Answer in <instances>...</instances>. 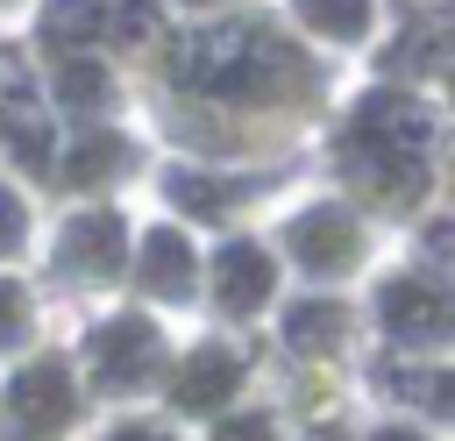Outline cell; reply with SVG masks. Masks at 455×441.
Wrapping results in <instances>:
<instances>
[{
    "label": "cell",
    "mask_w": 455,
    "mask_h": 441,
    "mask_svg": "<svg viewBox=\"0 0 455 441\" xmlns=\"http://www.w3.org/2000/svg\"><path fill=\"white\" fill-rule=\"evenodd\" d=\"M64 405H71V391H64V377H57V370H36V377H21V384H14V427H28V434L64 427Z\"/></svg>",
    "instance_id": "6da1fadb"
},
{
    "label": "cell",
    "mask_w": 455,
    "mask_h": 441,
    "mask_svg": "<svg viewBox=\"0 0 455 441\" xmlns=\"http://www.w3.org/2000/svg\"><path fill=\"white\" fill-rule=\"evenodd\" d=\"M384 320H391L398 334H441L455 313H448L441 299H427L419 285H391V292H384Z\"/></svg>",
    "instance_id": "7a4b0ae2"
},
{
    "label": "cell",
    "mask_w": 455,
    "mask_h": 441,
    "mask_svg": "<svg viewBox=\"0 0 455 441\" xmlns=\"http://www.w3.org/2000/svg\"><path fill=\"white\" fill-rule=\"evenodd\" d=\"M142 363H149V334L142 327H107L100 334V377L107 384H128Z\"/></svg>",
    "instance_id": "3957f363"
},
{
    "label": "cell",
    "mask_w": 455,
    "mask_h": 441,
    "mask_svg": "<svg viewBox=\"0 0 455 441\" xmlns=\"http://www.w3.org/2000/svg\"><path fill=\"white\" fill-rule=\"evenodd\" d=\"M299 256L320 263V270L348 263V220H341V213H313V220L299 228Z\"/></svg>",
    "instance_id": "277c9868"
},
{
    "label": "cell",
    "mask_w": 455,
    "mask_h": 441,
    "mask_svg": "<svg viewBox=\"0 0 455 441\" xmlns=\"http://www.w3.org/2000/svg\"><path fill=\"white\" fill-rule=\"evenodd\" d=\"M263 285H270V263H263L256 249H228V256H220V292H228V306L263 299Z\"/></svg>",
    "instance_id": "5b68a950"
},
{
    "label": "cell",
    "mask_w": 455,
    "mask_h": 441,
    "mask_svg": "<svg viewBox=\"0 0 455 441\" xmlns=\"http://www.w3.org/2000/svg\"><path fill=\"white\" fill-rule=\"evenodd\" d=\"M228 384H235V363H228V356H199V363L185 370L178 398H185V405H213V398H220Z\"/></svg>",
    "instance_id": "8992f818"
},
{
    "label": "cell",
    "mask_w": 455,
    "mask_h": 441,
    "mask_svg": "<svg viewBox=\"0 0 455 441\" xmlns=\"http://www.w3.org/2000/svg\"><path fill=\"white\" fill-rule=\"evenodd\" d=\"M71 256L92 263V270H107L114 263V220H78L71 228Z\"/></svg>",
    "instance_id": "52a82bcc"
},
{
    "label": "cell",
    "mask_w": 455,
    "mask_h": 441,
    "mask_svg": "<svg viewBox=\"0 0 455 441\" xmlns=\"http://www.w3.org/2000/svg\"><path fill=\"white\" fill-rule=\"evenodd\" d=\"M142 263H149V277H156L164 292H178V285H185V249H178V235H156Z\"/></svg>",
    "instance_id": "ba28073f"
},
{
    "label": "cell",
    "mask_w": 455,
    "mask_h": 441,
    "mask_svg": "<svg viewBox=\"0 0 455 441\" xmlns=\"http://www.w3.org/2000/svg\"><path fill=\"white\" fill-rule=\"evenodd\" d=\"M334 327H341L334 306H299V313H291V341H327Z\"/></svg>",
    "instance_id": "9c48e42d"
},
{
    "label": "cell",
    "mask_w": 455,
    "mask_h": 441,
    "mask_svg": "<svg viewBox=\"0 0 455 441\" xmlns=\"http://www.w3.org/2000/svg\"><path fill=\"white\" fill-rule=\"evenodd\" d=\"M14 313H21V299H14V285H0V334H14Z\"/></svg>",
    "instance_id": "30bf717a"
},
{
    "label": "cell",
    "mask_w": 455,
    "mask_h": 441,
    "mask_svg": "<svg viewBox=\"0 0 455 441\" xmlns=\"http://www.w3.org/2000/svg\"><path fill=\"white\" fill-rule=\"evenodd\" d=\"M228 441H263V420H235V427H228Z\"/></svg>",
    "instance_id": "8fae6325"
},
{
    "label": "cell",
    "mask_w": 455,
    "mask_h": 441,
    "mask_svg": "<svg viewBox=\"0 0 455 441\" xmlns=\"http://www.w3.org/2000/svg\"><path fill=\"white\" fill-rule=\"evenodd\" d=\"M7 235H14V199L0 192V242H7Z\"/></svg>",
    "instance_id": "7c38bea8"
},
{
    "label": "cell",
    "mask_w": 455,
    "mask_h": 441,
    "mask_svg": "<svg viewBox=\"0 0 455 441\" xmlns=\"http://www.w3.org/2000/svg\"><path fill=\"white\" fill-rule=\"evenodd\" d=\"M377 441H419V434H377Z\"/></svg>",
    "instance_id": "4fadbf2b"
}]
</instances>
